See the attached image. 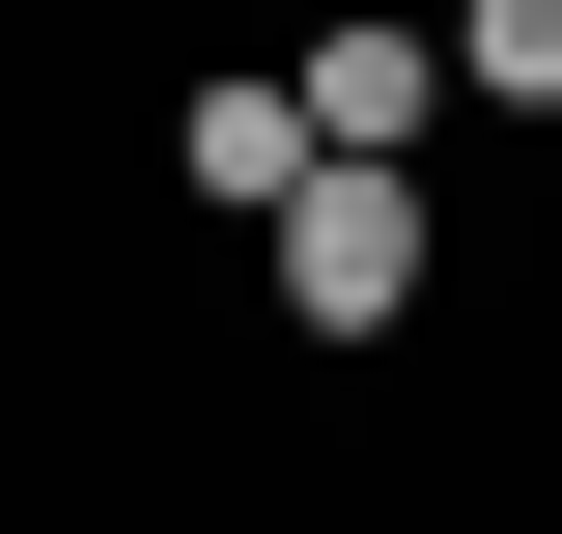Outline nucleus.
<instances>
[{
  "instance_id": "nucleus-3",
  "label": "nucleus",
  "mask_w": 562,
  "mask_h": 534,
  "mask_svg": "<svg viewBox=\"0 0 562 534\" xmlns=\"http://www.w3.org/2000/svg\"><path fill=\"white\" fill-rule=\"evenodd\" d=\"M310 169H338V141H310V85H198V113H169V198H310Z\"/></svg>"
},
{
  "instance_id": "nucleus-4",
  "label": "nucleus",
  "mask_w": 562,
  "mask_h": 534,
  "mask_svg": "<svg viewBox=\"0 0 562 534\" xmlns=\"http://www.w3.org/2000/svg\"><path fill=\"white\" fill-rule=\"evenodd\" d=\"M450 57H479L506 113H562V0H450Z\"/></svg>"
},
{
  "instance_id": "nucleus-1",
  "label": "nucleus",
  "mask_w": 562,
  "mask_h": 534,
  "mask_svg": "<svg viewBox=\"0 0 562 534\" xmlns=\"http://www.w3.org/2000/svg\"><path fill=\"white\" fill-rule=\"evenodd\" d=\"M422 281H450V225H422V169H310V198H281V310H310V337H394Z\"/></svg>"
},
{
  "instance_id": "nucleus-2",
  "label": "nucleus",
  "mask_w": 562,
  "mask_h": 534,
  "mask_svg": "<svg viewBox=\"0 0 562 534\" xmlns=\"http://www.w3.org/2000/svg\"><path fill=\"white\" fill-rule=\"evenodd\" d=\"M281 85H310V141H338V169H422V141H450V85H479V57L366 0V29H310V57H281Z\"/></svg>"
}]
</instances>
